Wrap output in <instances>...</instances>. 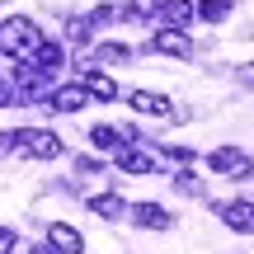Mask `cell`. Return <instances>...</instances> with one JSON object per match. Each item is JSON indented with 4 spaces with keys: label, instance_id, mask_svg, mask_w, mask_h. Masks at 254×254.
<instances>
[{
    "label": "cell",
    "instance_id": "obj_20",
    "mask_svg": "<svg viewBox=\"0 0 254 254\" xmlns=\"http://www.w3.org/2000/svg\"><path fill=\"white\" fill-rule=\"evenodd\" d=\"M14 104H19L14 85H9V80H0V109H14Z\"/></svg>",
    "mask_w": 254,
    "mask_h": 254
},
{
    "label": "cell",
    "instance_id": "obj_7",
    "mask_svg": "<svg viewBox=\"0 0 254 254\" xmlns=\"http://www.w3.org/2000/svg\"><path fill=\"white\" fill-rule=\"evenodd\" d=\"M113 165H118L123 174H155V170H160V160H155L151 151H136V146L118 151V155H113Z\"/></svg>",
    "mask_w": 254,
    "mask_h": 254
},
{
    "label": "cell",
    "instance_id": "obj_9",
    "mask_svg": "<svg viewBox=\"0 0 254 254\" xmlns=\"http://www.w3.org/2000/svg\"><path fill=\"white\" fill-rule=\"evenodd\" d=\"M85 104H90V94H85L80 85H62V90L47 94V109H57V113H80Z\"/></svg>",
    "mask_w": 254,
    "mask_h": 254
},
{
    "label": "cell",
    "instance_id": "obj_12",
    "mask_svg": "<svg viewBox=\"0 0 254 254\" xmlns=\"http://www.w3.org/2000/svg\"><path fill=\"white\" fill-rule=\"evenodd\" d=\"M28 66H33V71H43V75H52L57 66H62V47H57L52 38H43V43L33 47V57H28Z\"/></svg>",
    "mask_w": 254,
    "mask_h": 254
},
{
    "label": "cell",
    "instance_id": "obj_19",
    "mask_svg": "<svg viewBox=\"0 0 254 254\" xmlns=\"http://www.w3.org/2000/svg\"><path fill=\"white\" fill-rule=\"evenodd\" d=\"M174 184H179V193H189V198H198V193H202V184H198V174H193V170L174 174Z\"/></svg>",
    "mask_w": 254,
    "mask_h": 254
},
{
    "label": "cell",
    "instance_id": "obj_5",
    "mask_svg": "<svg viewBox=\"0 0 254 254\" xmlns=\"http://www.w3.org/2000/svg\"><path fill=\"white\" fill-rule=\"evenodd\" d=\"M90 141H94V151H113V155H118V151H127V146L136 141V132H123V127L99 123V127L90 132Z\"/></svg>",
    "mask_w": 254,
    "mask_h": 254
},
{
    "label": "cell",
    "instance_id": "obj_22",
    "mask_svg": "<svg viewBox=\"0 0 254 254\" xmlns=\"http://www.w3.org/2000/svg\"><path fill=\"white\" fill-rule=\"evenodd\" d=\"M9 141H14V136H9V132H0V155L9 151Z\"/></svg>",
    "mask_w": 254,
    "mask_h": 254
},
{
    "label": "cell",
    "instance_id": "obj_10",
    "mask_svg": "<svg viewBox=\"0 0 254 254\" xmlns=\"http://www.w3.org/2000/svg\"><path fill=\"white\" fill-rule=\"evenodd\" d=\"M221 221H226L231 231H245V236H254V202H221Z\"/></svg>",
    "mask_w": 254,
    "mask_h": 254
},
{
    "label": "cell",
    "instance_id": "obj_21",
    "mask_svg": "<svg viewBox=\"0 0 254 254\" xmlns=\"http://www.w3.org/2000/svg\"><path fill=\"white\" fill-rule=\"evenodd\" d=\"M9 250H14V231L0 226V254H9Z\"/></svg>",
    "mask_w": 254,
    "mask_h": 254
},
{
    "label": "cell",
    "instance_id": "obj_6",
    "mask_svg": "<svg viewBox=\"0 0 254 254\" xmlns=\"http://www.w3.org/2000/svg\"><path fill=\"white\" fill-rule=\"evenodd\" d=\"M151 52H160V57H193V43H189V33H179V28H160V33L151 38Z\"/></svg>",
    "mask_w": 254,
    "mask_h": 254
},
{
    "label": "cell",
    "instance_id": "obj_8",
    "mask_svg": "<svg viewBox=\"0 0 254 254\" xmlns=\"http://www.w3.org/2000/svg\"><path fill=\"white\" fill-rule=\"evenodd\" d=\"M80 90L90 94V99H118V85H113V75L94 71V66H85V71H80Z\"/></svg>",
    "mask_w": 254,
    "mask_h": 254
},
{
    "label": "cell",
    "instance_id": "obj_15",
    "mask_svg": "<svg viewBox=\"0 0 254 254\" xmlns=\"http://www.w3.org/2000/svg\"><path fill=\"white\" fill-rule=\"evenodd\" d=\"M127 104H132L136 113H170V99H165V94H151V90H132Z\"/></svg>",
    "mask_w": 254,
    "mask_h": 254
},
{
    "label": "cell",
    "instance_id": "obj_13",
    "mask_svg": "<svg viewBox=\"0 0 254 254\" xmlns=\"http://www.w3.org/2000/svg\"><path fill=\"white\" fill-rule=\"evenodd\" d=\"M132 221H136V226H151V231H165V226H170V212H165L160 202H136Z\"/></svg>",
    "mask_w": 254,
    "mask_h": 254
},
{
    "label": "cell",
    "instance_id": "obj_23",
    "mask_svg": "<svg viewBox=\"0 0 254 254\" xmlns=\"http://www.w3.org/2000/svg\"><path fill=\"white\" fill-rule=\"evenodd\" d=\"M28 254H57L52 245H33V250H28Z\"/></svg>",
    "mask_w": 254,
    "mask_h": 254
},
{
    "label": "cell",
    "instance_id": "obj_11",
    "mask_svg": "<svg viewBox=\"0 0 254 254\" xmlns=\"http://www.w3.org/2000/svg\"><path fill=\"white\" fill-rule=\"evenodd\" d=\"M193 14H198V5H193V0H165V5H160V19H165L170 28H179V33L193 24Z\"/></svg>",
    "mask_w": 254,
    "mask_h": 254
},
{
    "label": "cell",
    "instance_id": "obj_18",
    "mask_svg": "<svg viewBox=\"0 0 254 254\" xmlns=\"http://www.w3.org/2000/svg\"><path fill=\"white\" fill-rule=\"evenodd\" d=\"M160 5H165V0H132L127 14H132V19H151V14H160Z\"/></svg>",
    "mask_w": 254,
    "mask_h": 254
},
{
    "label": "cell",
    "instance_id": "obj_4",
    "mask_svg": "<svg viewBox=\"0 0 254 254\" xmlns=\"http://www.w3.org/2000/svg\"><path fill=\"white\" fill-rule=\"evenodd\" d=\"M47 245L57 254H85V236L75 226H66V221H52V226H47Z\"/></svg>",
    "mask_w": 254,
    "mask_h": 254
},
{
    "label": "cell",
    "instance_id": "obj_14",
    "mask_svg": "<svg viewBox=\"0 0 254 254\" xmlns=\"http://www.w3.org/2000/svg\"><path fill=\"white\" fill-rule=\"evenodd\" d=\"M90 212L104 217V221H118V217H127V202L118 193H99V198H90Z\"/></svg>",
    "mask_w": 254,
    "mask_h": 254
},
{
    "label": "cell",
    "instance_id": "obj_16",
    "mask_svg": "<svg viewBox=\"0 0 254 254\" xmlns=\"http://www.w3.org/2000/svg\"><path fill=\"white\" fill-rule=\"evenodd\" d=\"M94 62H99V66H113V62H132V47H123V43H104L99 52H94Z\"/></svg>",
    "mask_w": 254,
    "mask_h": 254
},
{
    "label": "cell",
    "instance_id": "obj_3",
    "mask_svg": "<svg viewBox=\"0 0 254 254\" xmlns=\"http://www.w3.org/2000/svg\"><path fill=\"white\" fill-rule=\"evenodd\" d=\"M207 165L217 174H226V179H250V174H254V160L245 151H236V146H217V151L207 155Z\"/></svg>",
    "mask_w": 254,
    "mask_h": 254
},
{
    "label": "cell",
    "instance_id": "obj_17",
    "mask_svg": "<svg viewBox=\"0 0 254 254\" xmlns=\"http://www.w3.org/2000/svg\"><path fill=\"white\" fill-rule=\"evenodd\" d=\"M226 14H231V0H202L198 5V19H207V24H221Z\"/></svg>",
    "mask_w": 254,
    "mask_h": 254
},
{
    "label": "cell",
    "instance_id": "obj_1",
    "mask_svg": "<svg viewBox=\"0 0 254 254\" xmlns=\"http://www.w3.org/2000/svg\"><path fill=\"white\" fill-rule=\"evenodd\" d=\"M38 43H43V33H38L33 19H24V14L0 19V52L5 57H33Z\"/></svg>",
    "mask_w": 254,
    "mask_h": 254
},
{
    "label": "cell",
    "instance_id": "obj_2",
    "mask_svg": "<svg viewBox=\"0 0 254 254\" xmlns=\"http://www.w3.org/2000/svg\"><path fill=\"white\" fill-rule=\"evenodd\" d=\"M14 141H19V151L33 155V160H57V155H62V136L47 132V127H24V132H14Z\"/></svg>",
    "mask_w": 254,
    "mask_h": 254
}]
</instances>
